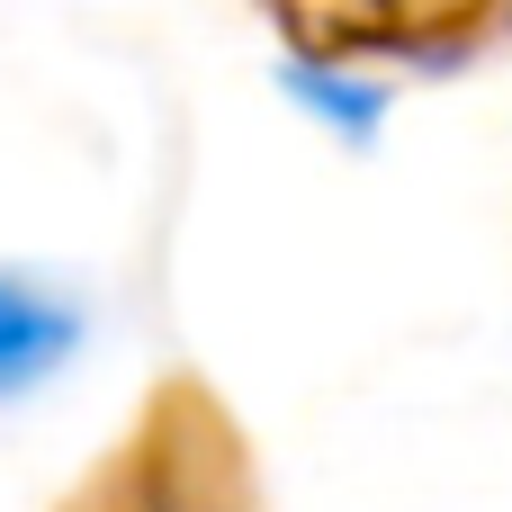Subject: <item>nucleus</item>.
<instances>
[{"label": "nucleus", "mask_w": 512, "mask_h": 512, "mask_svg": "<svg viewBox=\"0 0 512 512\" xmlns=\"http://www.w3.org/2000/svg\"><path fill=\"white\" fill-rule=\"evenodd\" d=\"M72 351H81V306L36 288V279H18V270H0V405L36 396Z\"/></svg>", "instance_id": "f257e3e1"}, {"label": "nucleus", "mask_w": 512, "mask_h": 512, "mask_svg": "<svg viewBox=\"0 0 512 512\" xmlns=\"http://www.w3.org/2000/svg\"><path fill=\"white\" fill-rule=\"evenodd\" d=\"M279 90L297 99V108H315L333 135H369L378 117H387V81H369V72H333V63H288L279 72Z\"/></svg>", "instance_id": "f03ea898"}]
</instances>
